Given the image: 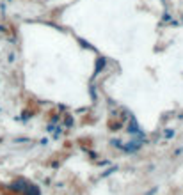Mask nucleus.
Instances as JSON below:
<instances>
[{"label": "nucleus", "mask_w": 183, "mask_h": 195, "mask_svg": "<svg viewBox=\"0 0 183 195\" xmlns=\"http://www.w3.org/2000/svg\"><path fill=\"white\" fill-rule=\"evenodd\" d=\"M25 188H27V183H25V181H22V179L11 184V190H16V192H25Z\"/></svg>", "instance_id": "f257e3e1"}, {"label": "nucleus", "mask_w": 183, "mask_h": 195, "mask_svg": "<svg viewBox=\"0 0 183 195\" xmlns=\"http://www.w3.org/2000/svg\"><path fill=\"white\" fill-rule=\"evenodd\" d=\"M25 195H39V188L30 184V186H27V188H25Z\"/></svg>", "instance_id": "f03ea898"}, {"label": "nucleus", "mask_w": 183, "mask_h": 195, "mask_svg": "<svg viewBox=\"0 0 183 195\" xmlns=\"http://www.w3.org/2000/svg\"><path fill=\"white\" fill-rule=\"evenodd\" d=\"M103 64H105V60H103V59L98 60V68H96V73H100V69L103 68ZM96 73H94V75H96Z\"/></svg>", "instance_id": "7ed1b4c3"}]
</instances>
